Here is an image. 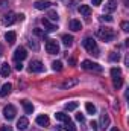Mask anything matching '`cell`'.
I'll return each instance as SVG.
<instances>
[{"label":"cell","mask_w":129,"mask_h":131,"mask_svg":"<svg viewBox=\"0 0 129 131\" xmlns=\"http://www.w3.org/2000/svg\"><path fill=\"white\" fill-rule=\"evenodd\" d=\"M97 37H99L102 41L109 43V41H112V40L115 38V32H114L111 28H99V29H97Z\"/></svg>","instance_id":"obj_1"},{"label":"cell","mask_w":129,"mask_h":131,"mask_svg":"<svg viewBox=\"0 0 129 131\" xmlns=\"http://www.w3.org/2000/svg\"><path fill=\"white\" fill-rule=\"evenodd\" d=\"M82 44H84V47H85L90 53H93L94 57H99V47H97L96 41H94L93 38H85V40L82 41Z\"/></svg>","instance_id":"obj_2"},{"label":"cell","mask_w":129,"mask_h":131,"mask_svg":"<svg viewBox=\"0 0 129 131\" xmlns=\"http://www.w3.org/2000/svg\"><path fill=\"white\" fill-rule=\"evenodd\" d=\"M46 50H47V53H50V55L59 53V44L56 43V40H49V41L46 43Z\"/></svg>","instance_id":"obj_3"},{"label":"cell","mask_w":129,"mask_h":131,"mask_svg":"<svg viewBox=\"0 0 129 131\" xmlns=\"http://www.w3.org/2000/svg\"><path fill=\"white\" fill-rule=\"evenodd\" d=\"M82 69H85V70H93V72H102V67L97 64V63H93V61H90V60H85V61H82Z\"/></svg>","instance_id":"obj_4"},{"label":"cell","mask_w":129,"mask_h":131,"mask_svg":"<svg viewBox=\"0 0 129 131\" xmlns=\"http://www.w3.org/2000/svg\"><path fill=\"white\" fill-rule=\"evenodd\" d=\"M15 20H17V15H15L14 12H6V14H3V17H2V23H3L5 26H11L12 23H15Z\"/></svg>","instance_id":"obj_5"},{"label":"cell","mask_w":129,"mask_h":131,"mask_svg":"<svg viewBox=\"0 0 129 131\" xmlns=\"http://www.w3.org/2000/svg\"><path fill=\"white\" fill-rule=\"evenodd\" d=\"M15 114H17V110H15V107H14V105H6V107L3 108V116H5L8 121L14 119V117H15Z\"/></svg>","instance_id":"obj_6"},{"label":"cell","mask_w":129,"mask_h":131,"mask_svg":"<svg viewBox=\"0 0 129 131\" xmlns=\"http://www.w3.org/2000/svg\"><path fill=\"white\" fill-rule=\"evenodd\" d=\"M26 57H28V52H26V49H24V47H21V46H20V47H17V49H15V52H14V60H15V61H20V63H21Z\"/></svg>","instance_id":"obj_7"},{"label":"cell","mask_w":129,"mask_h":131,"mask_svg":"<svg viewBox=\"0 0 129 131\" xmlns=\"http://www.w3.org/2000/svg\"><path fill=\"white\" fill-rule=\"evenodd\" d=\"M29 70L33 72V73H40V72H43L44 70V66L41 61H38V60H33L32 63L29 64Z\"/></svg>","instance_id":"obj_8"},{"label":"cell","mask_w":129,"mask_h":131,"mask_svg":"<svg viewBox=\"0 0 129 131\" xmlns=\"http://www.w3.org/2000/svg\"><path fill=\"white\" fill-rule=\"evenodd\" d=\"M50 5H52V3H50L49 0H36L33 6H35V9H38V11H44V9H49Z\"/></svg>","instance_id":"obj_9"},{"label":"cell","mask_w":129,"mask_h":131,"mask_svg":"<svg viewBox=\"0 0 129 131\" xmlns=\"http://www.w3.org/2000/svg\"><path fill=\"white\" fill-rule=\"evenodd\" d=\"M79 84V79L78 78H68V79H65L64 82H62V89H71V87H74V85H78Z\"/></svg>","instance_id":"obj_10"},{"label":"cell","mask_w":129,"mask_h":131,"mask_svg":"<svg viewBox=\"0 0 129 131\" xmlns=\"http://www.w3.org/2000/svg\"><path fill=\"white\" fill-rule=\"evenodd\" d=\"M36 124H38L40 127H49V125H50V119H49V116H46V114H40V116L36 117Z\"/></svg>","instance_id":"obj_11"},{"label":"cell","mask_w":129,"mask_h":131,"mask_svg":"<svg viewBox=\"0 0 129 131\" xmlns=\"http://www.w3.org/2000/svg\"><path fill=\"white\" fill-rule=\"evenodd\" d=\"M108 125H109V116H108V114L103 111V113L100 114V128H99V131L105 130Z\"/></svg>","instance_id":"obj_12"},{"label":"cell","mask_w":129,"mask_h":131,"mask_svg":"<svg viewBox=\"0 0 129 131\" xmlns=\"http://www.w3.org/2000/svg\"><path fill=\"white\" fill-rule=\"evenodd\" d=\"M41 23H43V26L46 28V31H47V32H53V31H56V29H58V26H56V25H53V23H50V20H47V18H43V20H41Z\"/></svg>","instance_id":"obj_13"},{"label":"cell","mask_w":129,"mask_h":131,"mask_svg":"<svg viewBox=\"0 0 129 131\" xmlns=\"http://www.w3.org/2000/svg\"><path fill=\"white\" fill-rule=\"evenodd\" d=\"M28 127H29V121L26 117H20L18 122H17V128L20 131H24V130H28Z\"/></svg>","instance_id":"obj_14"},{"label":"cell","mask_w":129,"mask_h":131,"mask_svg":"<svg viewBox=\"0 0 129 131\" xmlns=\"http://www.w3.org/2000/svg\"><path fill=\"white\" fill-rule=\"evenodd\" d=\"M11 90H12V85H11L9 82L3 84V85H2V89H0V96H2V98H5L6 95H9V93H11Z\"/></svg>","instance_id":"obj_15"},{"label":"cell","mask_w":129,"mask_h":131,"mask_svg":"<svg viewBox=\"0 0 129 131\" xmlns=\"http://www.w3.org/2000/svg\"><path fill=\"white\" fill-rule=\"evenodd\" d=\"M21 105H23V108H24V111H26V114H32L33 111V105L32 102H29V101H21Z\"/></svg>","instance_id":"obj_16"},{"label":"cell","mask_w":129,"mask_h":131,"mask_svg":"<svg viewBox=\"0 0 129 131\" xmlns=\"http://www.w3.org/2000/svg\"><path fill=\"white\" fill-rule=\"evenodd\" d=\"M79 12L84 15V17H90L91 15V8L88 5H81L79 6Z\"/></svg>","instance_id":"obj_17"},{"label":"cell","mask_w":129,"mask_h":131,"mask_svg":"<svg viewBox=\"0 0 129 131\" xmlns=\"http://www.w3.org/2000/svg\"><path fill=\"white\" fill-rule=\"evenodd\" d=\"M9 73H11V67H9V64H8V63H5V64L0 66V75H2L3 78H6Z\"/></svg>","instance_id":"obj_18"},{"label":"cell","mask_w":129,"mask_h":131,"mask_svg":"<svg viewBox=\"0 0 129 131\" xmlns=\"http://www.w3.org/2000/svg\"><path fill=\"white\" fill-rule=\"evenodd\" d=\"M115 9H117V3H115V0H108L106 5H105V11L112 12V11H115Z\"/></svg>","instance_id":"obj_19"},{"label":"cell","mask_w":129,"mask_h":131,"mask_svg":"<svg viewBox=\"0 0 129 131\" xmlns=\"http://www.w3.org/2000/svg\"><path fill=\"white\" fill-rule=\"evenodd\" d=\"M70 29L71 31H81L82 29V25H81V21H78V20H70Z\"/></svg>","instance_id":"obj_20"},{"label":"cell","mask_w":129,"mask_h":131,"mask_svg":"<svg viewBox=\"0 0 129 131\" xmlns=\"http://www.w3.org/2000/svg\"><path fill=\"white\" fill-rule=\"evenodd\" d=\"M15 38H17V35H15V32H6V35H5V40L8 41V44H14L15 43Z\"/></svg>","instance_id":"obj_21"},{"label":"cell","mask_w":129,"mask_h":131,"mask_svg":"<svg viewBox=\"0 0 129 131\" xmlns=\"http://www.w3.org/2000/svg\"><path fill=\"white\" fill-rule=\"evenodd\" d=\"M62 43H64V46H71L73 44V37L68 35V34H64L62 35Z\"/></svg>","instance_id":"obj_22"},{"label":"cell","mask_w":129,"mask_h":131,"mask_svg":"<svg viewBox=\"0 0 129 131\" xmlns=\"http://www.w3.org/2000/svg\"><path fill=\"white\" fill-rule=\"evenodd\" d=\"M55 117L58 119V121H62V122H70V117H68V114H65V113H56L55 114Z\"/></svg>","instance_id":"obj_23"},{"label":"cell","mask_w":129,"mask_h":131,"mask_svg":"<svg viewBox=\"0 0 129 131\" xmlns=\"http://www.w3.org/2000/svg\"><path fill=\"white\" fill-rule=\"evenodd\" d=\"M122 85H123V78H122V75H120V76H115V78H114V87L119 90V89H122Z\"/></svg>","instance_id":"obj_24"},{"label":"cell","mask_w":129,"mask_h":131,"mask_svg":"<svg viewBox=\"0 0 129 131\" xmlns=\"http://www.w3.org/2000/svg\"><path fill=\"white\" fill-rule=\"evenodd\" d=\"M47 17H49L47 20H52V21H58V18H59L56 11H49V12H47Z\"/></svg>","instance_id":"obj_25"},{"label":"cell","mask_w":129,"mask_h":131,"mask_svg":"<svg viewBox=\"0 0 129 131\" xmlns=\"http://www.w3.org/2000/svg\"><path fill=\"white\" fill-rule=\"evenodd\" d=\"M76 108H78V102H74V101L65 104V110H67V111H73V110H76Z\"/></svg>","instance_id":"obj_26"},{"label":"cell","mask_w":129,"mask_h":131,"mask_svg":"<svg viewBox=\"0 0 129 131\" xmlns=\"http://www.w3.org/2000/svg\"><path fill=\"white\" fill-rule=\"evenodd\" d=\"M85 108H87V113H88V114H94V113H96V107H94V104H91V102H87V104H85Z\"/></svg>","instance_id":"obj_27"},{"label":"cell","mask_w":129,"mask_h":131,"mask_svg":"<svg viewBox=\"0 0 129 131\" xmlns=\"http://www.w3.org/2000/svg\"><path fill=\"white\" fill-rule=\"evenodd\" d=\"M28 46H29L32 50H35V52H36V50H40V44H38L35 40H29V41H28Z\"/></svg>","instance_id":"obj_28"},{"label":"cell","mask_w":129,"mask_h":131,"mask_svg":"<svg viewBox=\"0 0 129 131\" xmlns=\"http://www.w3.org/2000/svg\"><path fill=\"white\" fill-rule=\"evenodd\" d=\"M52 69H53L55 72H61V70H62V63H61V61H53V63H52Z\"/></svg>","instance_id":"obj_29"},{"label":"cell","mask_w":129,"mask_h":131,"mask_svg":"<svg viewBox=\"0 0 129 131\" xmlns=\"http://www.w3.org/2000/svg\"><path fill=\"white\" fill-rule=\"evenodd\" d=\"M120 75H122V70H120L119 67H112V69H111V76H112V78L120 76Z\"/></svg>","instance_id":"obj_30"},{"label":"cell","mask_w":129,"mask_h":131,"mask_svg":"<svg viewBox=\"0 0 129 131\" xmlns=\"http://www.w3.org/2000/svg\"><path fill=\"white\" fill-rule=\"evenodd\" d=\"M65 131H76V127H74V124L70 121V122H67V128H65Z\"/></svg>","instance_id":"obj_31"},{"label":"cell","mask_w":129,"mask_h":131,"mask_svg":"<svg viewBox=\"0 0 129 131\" xmlns=\"http://www.w3.org/2000/svg\"><path fill=\"white\" fill-rule=\"evenodd\" d=\"M120 28H122V31H123V32H128V31H129V23H128V21H122Z\"/></svg>","instance_id":"obj_32"},{"label":"cell","mask_w":129,"mask_h":131,"mask_svg":"<svg viewBox=\"0 0 129 131\" xmlns=\"http://www.w3.org/2000/svg\"><path fill=\"white\" fill-rule=\"evenodd\" d=\"M109 60H111V61H119V60H120V55H119V53H111V55H109Z\"/></svg>","instance_id":"obj_33"},{"label":"cell","mask_w":129,"mask_h":131,"mask_svg":"<svg viewBox=\"0 0 129 131\" xmlns=\"http://www.w3.org/2000/svg\"><path fill=\"white\" fill-rule=\"evenodd\" d=\"M100 20H102V21H109V23H111V21H112V17H111V15H102Z\"/></svg>","instance_id":"obj_34"},{"label":"cell","mask_w":129,"mask_h":131,"mask_svg":"<svg viewBox=\"0 0 129 131\" xmlns=\"http://www.w3.org/2000/svg\"><path fill=\"white\" fill-rule=\"evenodd\" d=\"M33 32H35V35H38V37H43V38H44V35H46V34H44V31H41V29H38V28H36Z\"/></svg>","instance_id":"obj_35"},{"label":"cell","mask_w":129,"mask_h":131,"mask_svg":"<svg viewBox=\"0 0 129 131\" xmlns=\"http://www.w3.org/2000/svg\"><path fill=\"white\" fill-rule=\"evenodd\" d=\"M5 8H8V2L6 0H0V11L5 9Z\"/></svg>","instance_id":"obj_36"},{"label":"cell","mask_w":129,"mask_h":131,"mask_svg":"<svg viewBox=\"0 0 129 131\" xmlns=\"http://www.w3.org/2000/svg\"><path fill=\"white\" fill-rule=\"evenodd\" d=\"M0 131H12V128L9 125H3V127H0Z\"/></svg>","instance_id":"obj_37"},{"label":"cell","mask_w":129,"mask_h":131,"mask_svg":"<svg viewBox=\"0 0 129 131\" xmlns=\"http://www.w3.org/2000/svg\"><path fill=\"white\" fill-rule=\"evenodd\" d=\"M76 121H79V122H84V114H76Z\"/></svg>","instance_id":"obj_38"},{"label":"cell","mask_w":129,"mask_h":131,"mask_svg":"<svg viewBox=\"0 0 129 131\" xmlns=\"http://www.w3.org/2000/svg\"><path fill=\"white\" fill-rule=\"evenodd\" d=\"M91 128H93L94 131H99V127H97V122H94V121L91 122Z\"/></svg>","instance_id":"obj_39"},{"label":"cell","mask_w":129,"mask_h":131,"mask_svg":"<svg viewBox=\"0 0 129 131\" xmlns=\"http://www.w3.org/2000/svg\"><path fill=\"white\" fill-rule=\"evenodd\" d=\"M15 69H17V70H23V64L17 61V64H15Z\"/></svg>","instance_id":"obj_40"},{"label":"cell","mask_w":129,"mask_h":131,"mask_svg":"<svg viewBox=\"0 0 129 131\" xmlns=\"http://www.w3.org/2000/svg\"><path fill=\"white\" fill-rule=\"evenodd\" d=\"M100 3H102V0H93V5H94V6H99Z\"/></svg>","instance_id":"obj_41"},{"label":"cell","mask_w":129,"mask_h":131,"mask_svg":"<svg viewBox=\"0 0 129 131\" xmlns=\"http://www.w3.org/2000/svg\"><path fill=\"white\" fill-rule=\"evenodd\" d=\"M24 18V15L23 14H20V15H17V20H23Z\"/></svg>","instance_id":"obj_42"},{"label":"cell","mask_w":129,"mask_h":131,"mask_svg":"<svg viewBox=\"0 0 129 131\" xmlns=\"http://www.w3.org/2000/svg\"><path fill=\"white\" fill-rule=\"evenodd\" d=\"M2 55H3V47L0 46V57H2Z\"/></svg>","instance_id":"obj_43"},{"label":"cell","mask_w":129,"mask_h":131,"mask_svg":"<svg viewBox=\"0 0 129 131\" xmlns=\"http://www.w3.org/2000/svg\"><path fill=\"white\" fill-rule=\"evenodd\" d=\"M111 131H120V130H117V128H112V130H111Z\"/></svg>","instance_id":"obj_44"}]
</instances>
